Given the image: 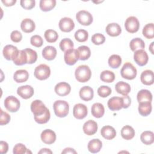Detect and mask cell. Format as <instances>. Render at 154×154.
Instances as JSON below:
<instances>
[{
  "label": "cell",
  "mask_w": 154,
  "mask_h": 154,
  "mask_svg": "<svg viewBox=\"0 0 154 154\" xmlns=\"http://www.w3.org/2000/svg\"><path fill=\"white\" fill-rule=\"evenodd\" d=\"M137 99L138 103L147 102H151L152 100V94L149 90L142 89L137 93Z\"/></svg>",
  "instance_id": "603a6c76"
},
{
  "label": "cell",
  "mask_w": 154,
  "mask_h": 154,
  "mask_svg": "<svg viewBox=\"0 0 154 154\" xmlns=\"http://www.w3.org/2000/svg\"><path fill=\"white\" fill-rule=\"evenodd\" d=\"M115 89L118 93L125 96L129 93L131 88L130 85L128 83L123 81H119L116 84Z\"/></svg>",
  "instance_id": "4316f807"
},
{
  "label": "cell",
  "mask_w": 154,
  "mask_h": 154,
  "mask_svg": "<svg viewBox=\"0 0 154 154\" xmlns=\"http://www.w3.org/2000/svg\"><path fill=\"white\" fill-rule=\"evenodd\" d=\"M120 73L122 78L128 80H132L136 77L137 70L132 64L126 62L123 64L120 70Z\"/></svg>",
  "instance_id": "277c9868"
},
{
  "label": "cell",
  "mask_w": 154,
  "mask_h": 154,
  "mask_svg": "<svg viewBox=\"0 0 154 154\" xmlns=\"http://www.w3.org/2000/svg\"><path fill=\"white\" fill-rule=\"evenodd\" d=\"M34 92V88L29 85L20 86L17 90V94L24 99L31 98L33 96Z\"/></svg>",
  "instance_id": "9a60e30c"
},
{
  "label": "cell",
  "mask_w": 154,
  "mask_h": 154,
  "mask_svg": "<svg viewBox=\"0 0 154 154\" xmlns=\"http://www.w3.org/2000/svg\"><path fill=\"white\" fill-rule=\"evenodd\" d=\"M0 146H1L0 153L1 154L6 153L8 152V143L7 142L4 141H1V142H0Z\"/></svg>",
  "instance_id": "816d5d0a"
},
{
  "label": "cell",
  "mask_w": 154,
  "mask_h": 154,
  "mask_svg": "<svg viewBox=\"0 0 154 154\" xmlns=\"http://www.w3.org/2000/svg\"><path fill=\"white\" fill-rule=\"evenodd\" d=\"M42 141L46 144H51L56 140V134L51 129H45L40 135Z\"/></svg>",
  "instance_id": "e0dca14e"
},
{
  "label": "cell",
  "mask_w": 154,
  "mask_h": 154,
  "mask_svg": "<svg viewBox=\"0 0 154 154\" xmlns=\"http://www.w3.org/2000/svg\"><path fill=\"white\" fill-rule=\"evenodd\" d=\"M1 2L6 7L13 6L16 2V0H2Z\"/></svg>",
  "instance_id": "db71d44e"
},
{
  "label": "cell",
  "mask_w": 154,
  "mask_h": 154,
  "mask_svg": "<svg viewBox=\"0 0 154 154\" xmlns=\"http://www.w3.org/2000/svg\"><path fill=\"white\" fill-rule=\"evenodd\" d=\"M44 36L46 40L48 43H54L57 40L58 38V34L57 31L51 29L46 30L44 34Z\"/></svg>",
  "instance_id": "ab89813d"
},
{
  "label": "cell",
  "mask_w": 154,
  "mask_h": 154,
  "mask_svg": "<svg viewBox=\"0 0 154 154\" xmlns=\"http://www.w3.org/2000/svg\"><path fill=\"white\" fill-rule=\"evenodd\" d=\"M143 35L147 39L154 37V25L153 23L146 24L143 29Z\"/></svg>",
  "instance_id": "f35d334b"
},
{
  "label": "cell",
  "mask_w": 154,
  "mask_h": 154,
  "mask_svg": "<svg viewBox=\"0 0 154 154\" xmlns=\"http://www.w3.org/2000/svg\"><path fill=\"white\" fill-rule=\"evenodd\" d=\"M58 25L60 30L64 32H70L75 28V23L73 20L71 18L67 17L61 19Z\"/></svg>",
  "instance_id": "8fae6325"
},
{
  "label": "cell",
  "mask_w": 154,
  "mask_h": 154,
  "mask_svg": "<svg viewBox=\"0 0 154 154\" xmlns=\"http://www.w3.org/2000/svg\"><path fill=\"white\" fill-rule=\"evenodd\" d=\"M74 44L72 40L69 38H65L61 40L60 43V48L63 52H66L69 49H73Z\"/></svg>",
  "instance_id": "60d3db41"
},
{
  "label": "cell",
  "mask_w": 154,
  "mask_h": 154,
  "mask_svg": "<svg viewBox=\"0 0 154 154\" xmlns=\"http://www.w3.org/2000/svg\"><path fill=\"white\" fill-rule=\"evenodd\" d=\"M18 49L16 46L12 45H6L2 51L3 56L7 60H14L19 53Z\"/></svg>",
  "instance_id": "30bf717a"
},
{
  "label": "cell",
  "mask_w": 154,
  "mask_h": 154,
  "mask_svg": "<svg viewBox=\"0 0 154 154\" xmlns=\"http://www.w3.org/2000/svg\"><path fill=\"white\" fill-rule=\"evenodd\" d=\"M101 135L106 140H112L116 136V131L115 129L111 126H104L100 131Z\"/></svg>",
  "instance_id": "7402d4cb"
},
{
  "label": "cell",
  "mask_w": 154,
  "mask_h": 154,
  "mask_svg": "<svg viewBox=\"0 0 154 154\" xmlns=\"http://www.w3.org/2000/svg\"><path fill=\"white\" fill-rule=\"evenodd\" d=\"M80 98L84 101H89L93 98V89L89 86H84L79 90Z\"/></svg>",
  "instance_id": "d6986e66"
},
{
  "label": "cell",
  "mask_w": 154,
  "mask_h": 154,
  "mask_svg": "<svg viewBox=\"0 0 154 154\" xmlns=\"http://www.w3.org/2000/svg\"><path fill=\"white\" fill-rule=\"evenodd\" d=\"M134 60L138 66H144L147 63L149 57L144 49H139L134 52Z\"/></svg>",
  "instance_id": "9c48e42d"
},
{
  "label": "cell",
  "mask_w": 154,
  "mask_h": 154,
  "mask_svg": "<svg viewBox=\"0 0 154 154\" xmlns=\"http://www.w3.org/2000/svg\"><path fill=\"white\" fill-rule=\"evenodd\" d=\"M77 21L82 25L88 26L91 24L93 18L91 13L86 10H80L76 14Z\"/></svg>",
  "instance_id": "52a82bcc"
},
{
  "label": "cell",
  "mask_w": 154,
  "mask_h": 154,
  "mask_svg": "<svg viewBox=\"0 0 154 154\" xmlns=\"http://www.w3.org/2000/svg\"><path fill=\"white\" fill-rule=\"evenodd\" d=\"M13 152L14 154H23L31 153V152L27 149L26 146L22 143L16 144L13 147Z\"/></svg>",
  "instance_id": "ee69618b"
},
{
  "label": "cell",
  "mask_w": 154,
  "mask_h": 154,
  "mask_svg": "<svg viewBox=\"0 0 154 154\" xmlns=\"http://www.w3.org/2000/svg\"><path fill=\"white\" fill-rule=\"evenodd\" d=\"M50 75V67L45 64L38 65L34 70V76L38 80H45L49 77Z\"/></svg>",
  "instance_id": "5b68a950"
},
{
  "label": "cell",
  "mask_w": 154,
  "mask_h": 154,
  "mask_svg": "<svg viewBox=\"0 0 154 154\" xmlns=\"http://www.w3.org/2000/svg\"><path fill=\"white\" fill-rule=\"evenodd\" d=\"M125 27L128 32L135 33L139 29L140 22L136 17L130 16L126 19L125 22Z\"/></svg>",
  "instance_id": "ba28073f"
},
{
  "label": "cell",
  "mask_w": 154,
  "mask_h": 154,
  "mask_svg": "<svg viewBox=\"0 0 154 154\" xmlns=\"http://www.w3.org/2000/svg\"><path fill=\"white\" fill-rule=\"evenodd\" d=\"M29 78L28 72L25 69L16 70L13 75L14 80L17 83H22L26 82Z\"/></svg>",
  "instance_id": "484cf974"
},
{
  "label": "cell",
  "mask_w": 154,
  "mask_h": 154,
  "mask_svg": "<svg viewBox=\"0 0 154 154\" xmlns=\"http://www.w3.org/2000/svg\"><path fill=\"white\" fill-rule=\"evenodd\" d=\"M76 79L80 82H86L91 76V71L87 65L79 66L75 70Z\"/></svg>",
  "instance_id": "7a4b0ae2"
},
{
  "label": "cell",
  "mask_w": 154,
  "mask_h": 154,
  "mask_svg": "<svg viewBox=\"0 0 154 154\" xmlns=\"http://www.w3.org/2000/svg\"><path fill=\"white\" fill-rule=\"evenodd\" d=\"M91 112L92 115L96 118L102 117L105 113L103 105L100 103H94L91 106Z\"/></svg>",
  "instance_id": "f546056e"
},
{
  "label": "cell",
  "mask_w": 154,
  "mask_h": 154,
  "mask_svg": "<svg viewBox=\"0 0 154 154\" xmlns=\"http://www.w3.org/2000/svg\"><path fill=\"white\" fill-rule=\"evenodd\" d=\"M108 65L112 69H117L120 67L122 64V58L120 55L113 54L108 58Z\"/></svg>",
  "instance_id": "8d00e7d4"
},
{
  "label": "cell",
  "mask_w": 154,
  "mask_h": 154,
  "mask_svg": "<svg viewBox=\"0 0 154 154\" xmlns=\"http://www.w3.org/2000/svg\"><path fill=\"white\" fill-rule=\"evenodd\" d=\"M64 59L67 64L69 66L74 65L79 60L76 49H70L66 51L64 55Z\"/></svg>",
  "instance_id": "5bb4252c"
},
{
  "label": "cell",
  "mask_w": 154,
  "mask_h": 154,
  "mask_svg": "<svg viewBox=\"0 0 154 154\" xmlns=\"http://www.w3.org/2000/svg\"><path fill=\"white\" fill-rule=\"evenodd\" d=\"M20 5L26 10H31L34 7L35 1L34 0H21L20 1Z\"/></svg>",
  "instance_id": "681fc988"
},
{
  "label": "cell",
  "mask_w": 154,
  "mask_h": 154,
  "mask_svg": "<svg viewBox=\"0 0 154 154\" xmlns=\"http://www.w3.org/2000/svg\"><path fill=\"white\" fill-rule=\"evenodd\" d=\"M153 42H152L150 45L149 46V51H150V52L152 53V54H153Z\"/></svg>",
  "instance_id": "6f0895ef"
},
{
  "label": "cell",
  "mask_w": 154,
  "mask_h": 154,
  "mask_svg": "<svg viewBox=\"0 0 154 154\" xmlns=\"http://www.w3.org/2000/svg\"><path fill=\"white\" fill-rule=\"evenodd\" d=\"M61 153L64 154V153H77L76 151L73 149V148H71V147H67V148H65L62 152H61Z\"/></svg>",
  "instance_id": "11a10c76"
},
{
  "label": "cell",
  "mask_w": 154,
  "mask_h": 154,
  "mask_svg": "<svg viewBox=\"0 0 154 154\" xmlns=\"http://www.w3.org/2000/svg\"><path fill=\"white\" fill-rule=\"evenodd\" d=\"M100 78L101 81L105 82L110 83L112 82L115 79V75L112 71L106 70L101 72L100 75Z\"/></svg>",
  "instance_id": "74e56055"
},
{
  "label": "cell",
  "mask_w": 154,
  "mask_h": 154,
  "mask_svg": "<svg viewBox=\"0 0 154 154\" xmlns=\"http://www.w3.org/2000/svg\"><path fill=\"white\" fill-rule=\"evenodd\" d=\"M13 61L17 66H22L27 64L28 57L26 52H25V49L19 50L17 57Z\"/></svg>",
  "instance_id": "d6a6232c"
},
{
  "label": "cell",
  "mask_w": 154,
  "mask_h": 154,
  "mask_svg": "<svg viewBox=\"0 0 154 154\" xmlns=\"http://www.w3.org/2000/svg\"><path fill=\"white\" fill-rule=\"evenodd\" d=\"M55 92L60 96L68 95L71 91L70 85L66 82H61L56 84L54 88Z\"/></svg>",
  "instance_id": "2e32d148"
},
{
  "label": "cell",
  "mask_w": 154,
  "mask_h": 154,
  "mask_svg": "<svg viewBox=\"0 0 154 154\" xmlns=\"http://www.w3.org/2000/svg\"><path fill=\"white\" fill-rule=\"evenodd\" d=\"M11 40L14 43H19L22 40V35L20 32L17 30L13 31L10 34Z\"/></svg>",
  "instance_id": "f907efd6"
},
{
  "label": "cell",
  "mask_w": 154,
  "mask_h": 154,
  "mask_svg": "<svg viewBox=\"0 0 154 154\" xmlns=\"http://www.w3.org/2000/svg\"><path fill=\"white\" fill-rule=\"evenodd\" d=\"M112 91L109 87L106 85H102L97 89V94L102 97H106L109 96Z\"/></svg>",
  "instance_id": "f6af8a7d"
},
{
  "label": "cell",
  "mask_w": 154,
  "mask_h": 154,
  "mask_svg": "<svg viewBox=\"0 0 154 154\" xmlns=\"http://www.w3.org/2000/svg\"><path fill=\"white\" fill-rule=\"evenodd\" d=\"M102 147V143L99 139H93L90 140L87 145L88 150L92 153L99 152Z\"/></svg>",
  "instance_id": "83f0119b"
},
{
  "label": "cell",
  "mask_w": 154,
  "mask_h": 154,
  "mask_svg": "<svg viewBox=\"0 0 154 154\" xmlns=\"http://www.w3.org/2000/svg\"><path fill=\"white\" fill-rule=\"evenodd\" d=\"M4 104L5 108L11 112H17L20 106L19 99L13 96L7 97L4 100Z\"/></svg>",
  "instance_id": "8992f818"
},
{
  "label": "cell",
  "mask_w": 154,
  "mask_h": 154,
  "mask_svg": "<svg viewBox=\"0 0 154 154\" xmlns=\"http://www.w3.org/2000/svg\"><path fill=\"white\" fill-rule=\"evenodd\" d=\"M10 116L7 112H5L2 109H1L0 125L2 126L8 124L10 121Z\"/></svg>",
  "instance_id": "c3c4849f"
},
{
  "label": "cell",
  "mask_w": 154,
  "mask_h": 154,
  "mask_svg": "<svg viewBox=\"0 0 154 154\" xmlns=\"http://www.w3.org/2000/svg\"><path fill=\"white\" fill-rule=\"evenodd\" d=\"M31 110L34 114L35 121L38 124H45L49 120L50 111L42 100H34L31 104Z\"/></svg>",
  "instance_id": "6da1fadb"
},
{
  "label": "cell",
  "mask_w": 154,
  "mask_h": 154,
  "mask_svg": "<svg viewBox=\"0 0 154 154\" xmlns=\"http://www.w3.org/2000/svg\"><path fill=\"white\" fill-rule=\"evenodd\" d=\"M38 153H42V154H45V153H46V154H51L52 153V152L49 149H47V148H43V149H42L40 151H38Z\"/></svg>",
  "instance_id": "9f6ffc18"
},
{
  "label": "cell",
  "mask_w": 154,
  "mask_h": 154,
  "mask_svg": "<svg viewBox=\"0 0 154 154\" xmlns=\"http://www.w3.org/2000/svg\"><path fill=\"white\" fill-rule=\"evenodd\" d=\"M140 140L146 145L152 144L154 141L153 132L150 131H144L140 135Z\"/></svg>",
  "instance_id": "836d02e7"
},
{
  "label": "cell",
  "mask_w": 154,
  "mask_h": 154,
  "mask_svg": "<svg viewBox=\"0 0 154 154\" xmlns=\"http://www.w3.org/2000/svg\"><path fill=\"white\" fill-rule=\"evenodd\" d=\"M53 108L55 114L58 117H64L69 114V105L65 100H56L53 104Z\"/></svg>",
  "instance_id": "3957f363"
},
{
  "label": "cell",
  "mask_w": 154,
  "mask_h": 154,
  "mask_svg": "<svg viewBox=\"0 0 154 154\" xmlns=\"http://www.w3.org/2000/svg\"><path fill=\"white\" fill-rule=\"evenodd\" d=\"M76 51L78 56V59L80 60L84 61L88 60L91 55L90 49L87 46H79L77 48Z\"/></svg>",
  "instance_id": "f1b7e54d"
},
{
  "label": "cell",
  "mask_w": 154,
  "mask_h": 154,
  "mask_svg": "<svg viewBox=\"0 0 154 154\" xmlns=\"http://www.w3.org/2000/svg\"><path fill=\"white\" fill-rule=\"evenodd\" d=\"M152 103L151 102H141L139 103V105L138 107V112L142 116H147L152 112Z\"/></svg>",
  "instance_id": "4dcf8cb0"
},
{
  "label": "cell",
  "mask_w": 154,
  "mask_h": 154,
  "mask_svg": "<svg viewBox=\"0 0 154 154\" xmlns=\"http://www.w3.org/2000/svg\"><path fill=\"white\" fill-rule=\"evenodd\" d=\"M105 41V36L100 33H96L92 35L91 42L96 45H100L103 44Z\"/></svg>",
  "instance_id": "bcb514c9"
},
{
  "label": "cell",
  "mask_w": 154,
  "mask_h": 154,
  "mask_svg": "<svg viewBox=\"0 0 154 154\" xmlns=\"http://www.w3.org/2000/svg\"><path fill=\"white\" fill-rule=\"evenodd\" d=\"M106 32L111 37H116L119 35L122 32L120 26L117 23H109L105 28Z\"/></svg>",
  "instance_id": "ffe728a7"
},
{
  "label": "cell",
  "mask_w": 154,
  "mask_h": 154,
  "mask_svg": "<svg viewBox=\"0 0 154 154\" xmlns=\"http://www.w3.org/2000/svg\"><path fill=\"white\" fill-rule=\"evenodd\" d=\"M88 113L87 106L82 103H77L75 105L73 108V116L79 120L84 119Z\"/></svg>",
  "instance_id": "7c38bea8"
},
{
  "label": "cell",
  "mask_w": 154,
  "mask_h": 154,
  "mask_svg": "<svg viewBox=\"0 0 154 154\" xmlns=\"http://www.w3.org/2000/svg\"><path fill=\"white\" fill-rule=\"evenodd\" d=\"M56 5L55 0H41L40 8L43 11H48L53 9Z\"/></svg>",
  "instance_id": "d590c367"
},
{
  "label": "cell",
  "mask_w": 154,
  "mask_h": 154,
  "mask_svg": "<svg viewBox=\"0 0 154 154\" xmlns=\"http://www.w3.org/2000/svg\"><path fill=\"white\" fill-rule=\"evenodd\" d=\"M20 28L24 32L30 33L34 31L35 28V24L32 19L26 18L22 21L20 23Z\"/></svg>",
  "instance_id": "44dd1931"
},
{
  "label": "cell",
  "mask_w": 154,
  "mask_h": 154,
  "mask_svg": "<svg viewBox=\"0 0 154 154\" xmlns=\"http://www.w3.org/2000/svg\"><path fill=\"white\" fill-rule=\"evenodd\" d=\"M141 82L146 85H150L153 84V72L151 70L143 71L140 76Z\"/></svg>",
  "instance_id": "d4e9b609"
},
{
  "label": "cell",
  "mask_w": 154,
  "mask_h": 154,
  "mask_svg": "<svg viewBox=\"0 0 154 154\" xmlns=\"http://www.w3.org/2000/svg\"><path fill=\"white\" fill-rule=\"evenodd\" d=\"M30 43L32 46L36 48H40L43 45V40L41 36L38 35H34L31 37Z\"/></svg>",
  "instance_id": "7dc6e473"
},
{
  "label": "cell",
  "mask_w": 154,
  "mask_h": 154,
  "mask_svg": "<svg viewBox=\"0 0 154 154\" xmlns=\"http://www.w3.org/2000/svg\"><path fill=\"white\" fill-rule=\"evenodd\" d=\"M97 123L92 120H88L84 124L82 129L84 132L87 135H93L97 131Z\"/></svg>",
  "instance_id": "ac0fdd59"
},
{
  "label": "cell",
  "mask_w": 154,
  "mask_h": 154,
  "mask_svg": "<svg viewBox=\"0 0 154 154\" xmlns=\"http://www.w3.org/2000/svg\"><path fill=\"white\" fill-rule=\"evenodd\" d=\"M123 100V108H128L131 103V99L130 98V97L128 95H125L123 96L122 97Z\"/></svg>",
  "instance_id": "f5cc1de1"
},
{
  "label": "cell",
  "mask_w": 154,
  "mask_h": 154,
  "mask_svg": "<svg viewBox=\"0 0 154 154\" xmlns=\"http://www.w3.org/2000/svg\"><path fill=\"white\" fill-rule=\"evenodd\" d=\"M129 46L131 51L135 52L139 49H143L145 48V44L141 38L137 37L131 40Z\"/></svg>",
  "instance_id": "e575fe53"
},
{
  "label": "cell",
  "mask_w": 154,
  "mask_h": 154,
  "mask_svg": "<svg viewBox=\"0 0 154 154\" xmlns=\"http://www.w3.org/2000/svg\"><path fill=\"white\" fill-rule=\"evenodd\" d=\"M74 36L76 40H77L78 42H85L88 39V34L86 30L83 29H79L75 32Z\"/></svg>",
  "instance_id": "b9f144b4"
},
{
  "label": "cell",
  "mask_w": 154,
  "mask_h": 154,
  "mask_svg": "<svg viewBox=\"0 0 154 154\" xmlns=\"http://www.w3.org/2000/svg\"><path fill=\"white\" fill-rule=\"evenodd\" d=\"M135 134V130L132 126L129 125H126L123 126L121 129V136L123 138L126 140L132 139L134 137Z\"/></svg>",
  "instance_id": "1f68e13d"
},
{
  "label": "cell",
  "mask_w": 154,
  "mask_h": 154,
  "mask_svg": "<svg viewBox=\"0 0 154 154\" xmlns=\"http://www.w3.org/2000/svg\"><path fill=\"white\" fill-rule=\"evenodd\" d=\"M25 51L26 52L27 57H28L27 64H31L34 63L37 60V54L36 51L30 48H26L25 49Z\"/></svg>",
  "instance_id": "7bdbcfd3"
},
{
  "label": "cell",
  "mask_w": 154,
  "mask_h": 154,
  "mask_svg": "<svg viewBox=\"0 0 154 154\" xmlns=\"http://www.w3.org/2000/svg\"><path fill=\"white\" fill-rule=\"evenodd\" d=\"M57 49L52 46H47L42 50L43 57L49 61L54 60L57 56Z\"/></svg>",
  "instance_id": "cb8c5ba5"
},
{
  "label": "cell",
  "mask_w": 154,
  "mask_h": 154,
  "mask_svg": "<svg viewBox=\"0 0 154 154\" xmlns=\"http://www.w3.org/2000/svg\"><path fill=\"white\" fill-rule=\"evenodd\" d=\"M108 106L111 111H119L123 108V100L122 97H112L108 101Z\"/></svg>",
  "instance_id": "4fadbf2b"
}]
</instances>
